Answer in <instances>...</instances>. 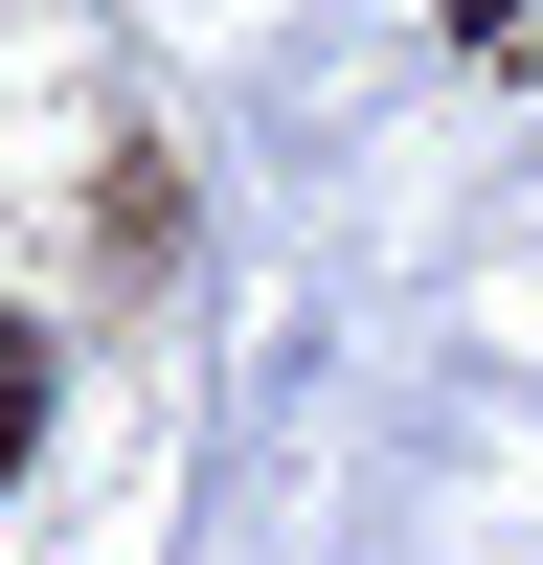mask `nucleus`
Here are the masks:
<instances>
[{
	"label": "nucleus",
	"mask_w": 543,
	"mask_h": 565,
	"mask_svg": "<svg viewBox=\"0 0 543 565\" xmlns=\"http://www.w3.org/2000/svg\"><path fill=\"white\" fill-rule=\"evenodd\" d=\"M23 452H45V340L0 317V476H23Z\"/></svg>",
	"instance_id": "f257e3e1"
}]
</instances>
